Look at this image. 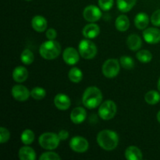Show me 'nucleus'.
I'll use <instances>...</instances> for the list:
<instances>
[{
	"label": "nucleus",
	"mask_w": 160,
	"mask_h": 160,
	"mask_svg": "<svg viewBox=\"0 0 160 160\" xmlns=\"http://www.w3.org/2000/svg\"><path fill=\"white\" fill-rule=\"evenodd\" d=\"M97 143L106 151H112L119 144V136L117 132L111 130H103L97 135Z\"/></svg>",
	"instance_id": "obj_1"
},
{
	"label": "nucleus",
	"mask_w": 160,
	"mask_h": 160,
	"mask_svg": "<svg viewBox=\"0 0 160 160\" xmlns=\"http://www.w3.org/2000/svg\"><path fill=\"white\" fill-rule=\"evenodd\" d=\"M102 101V93L98 88L91 86L83 93L82 103L88 109H93L100 106Z\"/></svg>",
	"instance_id": "obj_2"
},
{
	"label": "nucleus",
	"mask_w": 160,
	"mask_h": 160,
	"mask_svg": "<svg viewBox=\"0 0 160 160\" xmlns=\"http://www.w3.org/2000/svg\"><path fill=\"white\" fill-rule=\"evenodd\" d=\"M61 45L55 40H48L44 42L39 48V53L43 59L52 60L60 55Z\"/></svg>",
	"instance_id": "obj_3"
},
{
	"label": "nucleus",
	"mask_w": 160,
	"mask_h": 160,
	"mask_svg": "<svg viewBox=\"0 0 160 160\" xmlns=\"http://www.w3.org/2000/svg\"><path fill=\"white\" fill-rule=\"evenodd\" d=\"M40 146L45 150H54L59 145L60 139L58 134L53 132H45L40 135L38 138Z\"/></svg>",
	"instance_id": "obj_4"
},
{
	"label": "nucleus",
	"mask_w": 160,
	"mask_h": 160,
	"mask_svg": "<svg viewBox=\"0 0 160 160\" xmlns=\"http://www.w3.org/2000/svg\"><path fill=\"white\" fill-rule=\"evenodd\" d=\"M78 51L81 57L84 59H92L95 57L98 52L95 44L88 38L80 42L78 45Z\"/></svg>",
	"instance_id": "obj_5"
},
{
	"label": "nucleus",
	"mask_w": 160,
	"mask_h": 160,
	"mask_svg": "<svg viewBox=\"0 0 160 160\" xmlns=\"http://www.w3.org/2000/svg\"><path fill=\"white\" fill-rule=\"evenodd\" d=\"M117 104L112 100H106L100 105L98 113L100 118L104 120H109L117 114Z\"/></svg>",
	"instance_id": "obj_6"
},
{
	"label": "nucleus",
	"mask_w": 160,
	"mask_h": 160,
	"mask_svg": "<svg viewBox=\"0 0 160 160\" xmlns=\"http://www.w3.org/2000/svg\"><path fill=\"white\" fill-rule=\"evenodd\" d=\"M120 70V63H119L118 59H109L103 63L102 70L106 78H113L118 75Z\"/></svg>",
	"instance_id": "obj_7"
},
{
	"label": "nucleus",
	"mask_w": 160,
	"mask_h": 160,
	"mask_svg": "<svg viewBox=\"0 0 160 160\" xmlns=\"http://www.w3.org/2000/svg\"><path fill=\"white\" fill-rule=\"evenodd\" d=\"M69 145L73 152L78 153L85 152L89 148V143L87 139L81 136L72 138L69 142Z\"/></svg>",
	"instance_id": "obj_8"
},
{
	"label": "nucleus",
	"mask_w": 160,
	"mask_h": 160,
	"mask_svg": "<svg viewBox=\"0 0 160 160\" xmlns=\"http://www.w3.org/2000/svg\"><path fill=\"white\" fill-rule=\"evenodd\" d=\"M83 17L90 23H95L101 19L102 17V11L100 10V8L98 6L90 5L84 8L83 11Z\"/></svg>",
	"instance_id": "obj_9"
},
{
	"label": "nucleus",
	"mask_w": 160,
	"mask_h": 160,
	"mask_svg": "<svg viewBox=\"0 0 160 160\" xmlns=\"http://www.w3.org/2000/svg\"><path fill=\"white\" fill-rule=\"evenodd\" d=\"M12 98L19 102H24L31 96V92L22 84H16L11 89Z\"/></svg>",
	"instance_id": "obj_10"
},
{
	"label": "nucleus",
	"mask_w": 160,
	"mask_h": 160,
	"mask_svg": "<svg viewBox=\"0 0 160 160\" xmlns=\"http://www.w3.org/2000/svg\"><path fill=\"white\" fill-rule=\"evenodd\" d=\"M79 51L75 49L73 47H67L62 52V59L64 62L70 66H73L78 63L80 60Z\"/></svg>",
	"instance_id": "obj_11"
},
{
	"label": "nucleus",
	"mask_w": 160,
	"mask_h": 160,
	"mask_svg": "<svg viewBox=\"0 0 160 160\" xmlns=\"http://www.w3.org/2000/svg\"><path fill=\"white\" fill-rule=\"evenodd\" d=\"M143 38L145 42L148 44H158L160 42V30L155 28H145L144 30Z\"/></svg>",
	"instance_id": "obj_12"
},
{
	"label": "nucleus",
	"mask_w": 160,
	"mask_h": 160,
	"mask_svg": "<svg viewBox=\"0 0 160 160\" xmlns=\"http://www.w3.org/2000/svg\"><path fill=\"white\" fill-rule=\"evenodd\" d=\"M54 105L59 110L65 111L67 110L70 107L71 101L68 95L65 94L59 93L55 96L54 98Z\"/></svg>",
	"instance_id": "obj_13"
},
{
	"label": "nucleus",
	"mask_w": 160,
	"mask_h": 160,
	"mask_svg": "<svg viewBox=\"0 0 160 160\" xmlns=\"http://www.w3.org/2000/svg\"><path fill=\"white\" fill-rule=\"evenodd\" d=\"M87 117V112L85 109L81 106L74 108L70 113V120L74 124H81Z\"/></svg>",
	"instance_id": "obj_14"
},
{
	"label": "nucleus",
	"mask_w": 160,
	"mask_h": 160,
	"mask_svg": "<svg viewBox=\"0 0 160 160\" xmlns=\"http://www.w3.org/2000/svg\"><path fill=\"white\" fill-rule=\"evenodd\" d=\"M82 34L88 39L95 38L100 34V28L95 23H91L84 26L82 30Z\"/></svg>",
	"instance_id": "obj_15"
},
{
	"label": "nucleus",
	"mask_w": 160,
	"mask_h": 160,
	"mask_svg": "<svg viewBox=\"0 0 160 160\" xmlns=\"http://www.w3.org/2000/svg\"><path fill=\"white\" fill-rule=\"evenodd\" d=\"M31 26L33 29L35 31L39 33L44 32L47 29L48 27V22L46 19L41 15L34 16L31 20Z\"/></svg>",
	"instance_id": "obj_16"
},
{
	"label": "nucleus",
	"mask_w": 160,
	"mask_h": 160,
	"mask_svg": "<svg viewBox=\"0 0 160 160\" xmlns=\"http://www.w3.org/2000/svg\"><path fill=\"white\" fill-rule=\"evenodd\" d=\"M12 79L17 83H23L26 81L28 78V71L24 67L19 66L17 67L12 71Z\"/></svg>",
	"instance_id": "obj_17"
},
{
	"label": "nucleus",
	"mask_w": 160,
	"mask_h": 160,
	"mask_svg": "<svg viewBox=\"0 0 160 160\" xmlns=\"http://www.w3.org/2000/svg\"><path fill=\"white\" fill-rule=\"evenodd\" d=\"M124 156L128 160H141L143 158L140 148L134 145H131L126 148Z\"/></svg>",
	"instance_id": "obj_18"
},
{
	"label": "nucleus",
	"mask_w": 160,
	"mask_h": 160,
	"mask_svg": "<svg viewBox=\"0 0 160 160\" xmlns=\"http://www.w3.org/2000/svg\"><path fill=\"white\" fill-rule=\"evenodd\" d=\"M127 45L129 49L132 51H138L142 46V40L137 34H132L129 35L127 39Z\"/></svg>",
	"instance_id": "obj_19"
},
{
	"label": "nucleus",
	"mask_w": 160,
	"mask_h": 160,
	"mask_svg": "<svg viewBox=\"0 0 160 160\" xmlns=\"http://www.w3.org/2000/svg\"><path fill=\"white\" fill-rule=\"evenodd\" d=\"M18 156L19 159L21 160H34L36 159V153L32 148L25 145L20 148Z\"/></svg>",
	"instance_id": "obj_20"
},
{
	"label": "nucleus",
	"mask_w": 160,
	"mask_h": 160,
	"mask_svg": "<svg viewBox=\"0 0 160 160\" xmlns=\"http://www.w3.org/2000/svg\"><path fill=\"white\" fill-rule=\"evenodd\" d=\"M149 23V17L145 12H139L134 18V24L139 30H145Z\"/></svg>",
	"instance_id": "obj_21"
},
{
	"label": "nucleus",
	"mask_w": 160,
	"mask_h": 160,
	"mask_svg": "<svg viewBox=\"0 0 160 160\" xmlns=\"http://www.w3.org/2000/svg\"><path fill=\"white\" fill-rule=\"evenodd\" d=\"M115 27L117 31L124 32L129 29L130 20L126 15H120L116 19Z\"/></svg>",
	"instance_id": "obj_22"
},
{
	"label": "nucleus",
	"mask_w": 160,
	"mask_h": 160,
	"mask_svg": "<svg viewBox=\"0 0 160 160\" xmlns=\"http://www.w3.org/2000/svg\"><path fill=\"white\" fill-rule=\"evenodd\" d=\"M137 0H117V8L122 12H128L135 6Z\"/></svg>",
	"instance_id": "obj_23"
},
{
	"label": "nucleus",
	"mask_w": 160,
	"mask_h": 160,
	"mask_svg": "<svg viewBox=\"0 0 160 160\" xmlns=\"http://www.w3.org/2000/svg\"><path fill=\"white\" fill-rule=\"evenodd\" d=\"M68 78L73 83H80L83 79V72L78 67H72L68 73Z\"/></svg>",
	"instance_id": "obj_24"
},
{
	"label": "nucleus",
	"mask_w": 160,
	"mask_h": 160,
	"mask_svg": "<svg viewBox=\"0 0 160 160\" xmlns=\"http://www.w3.org/2000/svg\"><path fill=\"white\" fill-rule=\"evenodd\" d=\"M145 100L148 104L154 106L160 101V94L155 90H151L145 95Z\"/></svg>",
	"instance_id": "obj_25"
},
{
	"label": "nucleus",
	"mask_w": 160,
	"mask_h": 160,
	"mask_svg": "<svg viewBox=\"0 0 160 160\" xmlns=\"http://www.w3.org/2000/svg\"><path fill=\"white\" fill-rule=\"evenodd\" d=\"M34 133L30 129H25L22 132L21 136H20V140L22 143L25 145H29L33 143L34 141Z\"/></svg>",
	"instance_id": "obj_26"
},
{
	"label": "nucleus",
	"mask_w": 160,
	"mask_h": 160,
	"mask_svg": "<svg viewBox=\"0 0 160 160\" xmlns=\"http://www.w3.org/2000/svg\"><path fill=\"white\" fill-rule=\"evenodd\" d=\"M136 58L139 62H142V63H148V62H151L152 59V55L151 52L146 49L139 50L136 54Z\"/></svg>",
	"instance_id": "obj_27"
},
{
	"label": "nucleus",
	"mask_w": 160,
	"mask_h": 160,
	"mask_svg": "<svg viewBox=\"0 0 160 160\" xmlns=\"http://www.w3.org/2000/svg\"><path fill=\"white\" fill-rule=\"evenodd\" d=\"M20 60L25 65H30L34 60V56L29 48H25L20 54Z\"/></svg>",
	"instance_id": "obj_28"
},
{
	"label": "nucleus",
	"mask_w": 160,
	"mask_h": 160,
	"mask_svg": "<svg viewBox=\"0 0 160 160\" xmlns=\"http://www.w3.org/2000/svg\"><path fill=\"white\" fill-rule=\"evenodd\" d=\"M120 63L123 68L127 70H131L134 67V61L131 57L128 56H123L120 59Z\"/></svg>",
	"instance_id": "obj_29"
},
{
	"label": "nucleus",
	"mask_w": 160,
	"mask_h": 160,
	"mask_svg": "<svg viewBox=\"0 0 160 160\" xmlns=\"http://www.w3.org/2000/svg\"><path fill=\"white\" fill-rule=\"evenodd\" d=\"M46 95V91L42 87H35L31 91V96L35 100H42Z\"/></svg>",
	"instance_id": "obj_30"
},
{
	"label": "nucleus",
	"mask_w": 160,
	"mask_h": 160,
	"mask_svg": "<svg viewBox=\"0 0 160 160\" xmlns=\"http://www.w3.org/2000/svg\"><path fill=\"white\" fill-rule=\"evenodd\" d=\"M40 160H59L61 159V157L59 156V154L54 152H51V150H49L48 152H44L41 155V156L39 157Z\"/></svg>",
	"instance_id": "obj_31"
},
{
	"label": "nucleus",
	"mask_w": 160,
	"mask_h": 160,
	"mask_svg": "<svg viewBox=\"0 0 160 160\" xmlns=\"http://www.w3.org/2000/svg\"><path fill=\"white\" fill-rule=\"evenodd\" d=\"M10 138V133L9 130L4 127L0 128V143L4 144L6 143Z\"/></svg>",
	"instance_id": "obj_32"
},
{
	"label": "nucleus",
	"mask_w": 160,
	"mask_h": 160,
	"mask_svg": "<svg viewBox=\"0 0 160 160\" xmlns=\"http://www.w3.org/2000/svg\"><path fill=\"white\" fill-rule=\"evenodd\" d=\"M98 6L103 11H109L113 6V0H98Z\"/></svg>",
	"instance_id": "obj_33"
},
{
	"label": "nucleus",
	"mask_w": 160,
	"mask_h": 160,
	"mask_svg": "<svg viewBox=\"0 0 160 160\" xmlns=\"http://www.w3.org/2000/svg\"><path fill=\"white\" fill-rule=\"evenodd\" d=\"M151 22L154 26L160 27V9H157L151 17Z\"/></svg>",
	"instance_id": "obj_34"
},
{
	"label": "nucleus",
	"mask_w": 160,
	"mask_h": 160,
	"mask_svg": "<svg viewBox=\"0 0 160 160\" xmlns=\"http://www.w3.org/2000/svg\"><path fill=\"white\" fill-rule=\"evenodd\" d=\"M45 35L48 40H55L57 37V32L54 28H49L46 31Z\"/></svg>",
	"instance_id": "obj_35"
},
{
	"label": "nucleus",
	"mask_w": 160,
	"mask_h": 160,
	"mask_svg": "<svg viewBox=\"0 0 160 160\" xmlns=\"http://www.w3.org/2000/svg\"><path fill=\"white\" fill-rule=\"evenodd\" d=\"M69 135H70V134H69V132L67 131H66V130H61V131H59V132L58 133V136H59L60 141L67 140L69 138Z\"/></svg>",
	"instance_id": "obj_36"
},
{
	"label": "nucleus",
	"mask_w": 160,
	"mask_h": 160,
	"mask_svg": "<svg viewBox=\"0 0 160 160\" xmlns=\"http://www.w3.org/2000/svg\"><path fill=\"white\" fill-rule=\"evenodd\" d=\"M156 117H157V120H158V122H159V123H160V110L159 111V112H158L157 116H156Z\"/></svg>",
	"instance_id": "obj_37"
},
{
	"label": "nucleus",
	"mask_w": 160,
	"mask_h": 160,
	"mask_svg": "<svg viewBox=\"0 0 160 160\" xmlns=\"http://www.w3.org/2000/svg\"><path fill=\"white\" fill-rule=\"evenodd\" d=\"M157 88H158V90H159V92H160V78H159V81H158V83H157Z\"/></svg>",
	"instance_id": "obj_38"
},
{
	"label": "nucleus",
	"mask_w": 160,
	"mask_h": 160,
	"mask_svg": "<svg viewBox=\"0 0 160 160\" xmlns=\"http://www.w3.org/2000/svg\"><path fill=\"white\" fill-rule=\"evenodd\" d=\"M26 1H31V0H26Z\"/></svg>",
	"instance_id": "obj_39"
}]
</instances>
